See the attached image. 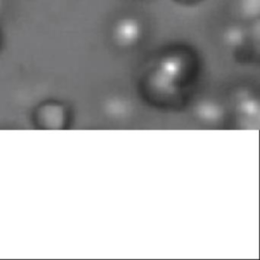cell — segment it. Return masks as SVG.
Masks as SVG:
<instances>
[{
    "mask_svg": "<svg viewBox=\"0 0 260 260\" xmlns=\"http://www.w3.org/2000/svg\"><path fill=\"white\" fill-rule=\"evenodd\" d=\"M241 8L248 11H257L259 8V0H241Z\"/></svg>",
    "mask_w": 260,
    "mask_h": 260,
    "instance_id": "obj_1",
    "label": "cell"
}]
</instances>
